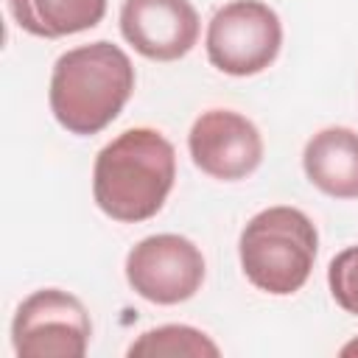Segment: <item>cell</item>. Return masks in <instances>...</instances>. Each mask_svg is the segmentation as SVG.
<instances>
[{
    "label": "cell",
    "mask_w": 358,
    "mask_h": 358,
    "mask_svg": "<svg viewBox=\"0 0 358 358\" xmlns=\"http://www.w3.org/2000/svg\"><path fill=\"white\" fill-rule=\"evenodd\" d=\"M176 182L173 143L148 126L126 129L109 140L92 165V199L120 224L154 218Z\"/></svg>",
    "instance_id": "obj_1"
},
{
    "label": "cell",
    "mask_w": 358,
    "mask_h": 358,
    "mask_svg": "<svg viewBox=\"0 0 358 358\" xmlns=\"http://www.w3.org/2000/svg\"><path fill=\"white\" fill-rule=\"evenodd\" d=\"M134 92L129 53L106 39L64 50L50 73L48 103L56 123L78 137L103 131Z\"/></svg>",
    "instance_id": "obj_2"
},
{
    "label": "cell",
    "mask_w": 358,
    "mask_h": 358,
    "mask_svg": "<svg viewBox=\"0 0 358 358\" xmlns=\"http://www.w3.org/2000/svg\"><path fill=\"white\" fill-rule=\"evenodd\" d=\"M319 232L308 213L274 204L255 213L238 238V257L243 277L263 294H296L316 263Z\"/></svg>",
    "instance_id": "obj_3"
},
{
    "label": "cell",
    "mask_w": 358,
    "mask_h": 358,
    "mask_svg": "<svg viewBox=\"0 0 358 358\" xmlns=\"http://www.w3.org/2000/svg\"><path fill=\"white\" fill-rule=\"evenodd\" d=\"M282 48L280 14L263 0H229L207 22L204 50L215 70L246 78L274 64Z\"/></svg>",
    "instance_id": "obj_4"
},
{
    "label": "cell",
    "mask_w": 358,
    "mask_h": 358,
    "mask_svg": "<svg viewBox=\"0 0 358 358\" xmlns=\"http://www.w3.org/2000/svg\"><path fill=\"white\" fill-rule=\"evenodd\" d=\"M92 338L87 305L62 288L28 294L11 319V347L17 358H84Z\"/></svg>",
    "instance_id": "obj_5"
},
{
    "label": "cell",
    "mask_w": 358,
    "mask_h": 358,
    "mask_svg": "<svg viewBox=\"0 0 358 358\" xmlns=\"http://www.w3.org/2000/svg\"><path fill=\"white\" fill-rule=\"evenodd\" d=\"M126 282L137 296L154 305H179L196 296L207 263L201 249L176 232H159L137 241L123 263Z\"/></svg>",
    "instance_id": "obj_6"
},
{
    "label": "cell",
    "mask_w": 358,
    "mask_h": 358,
    "mask_svg": "<svg viewBox=\"0 0 358 358\" xmlns=\"http://www.w3.org/2000/svg\"><path fill=\"white\" fill-rule=\"evenodd\" d=\"M187 151L201 173L218 182H238L260 168L266 145L260 129L246 115L235 109H207L187 131Z\"/></svg>",
    "instance_id": "obj_7"
},
{
    "label": "cell",
    "mask_w": 358,
    "mask_h": 358,
    "mask_svg": "<svg viewBox=\"0 0 358 358\" xmlns=\"http://www.w3.org/2000/svg\"><path fill=\"white\" fill-rule=\"evenodd\" d=\"M123 39L151 62H176L199 42L201 20L190 0H123Z\"/></svg>",
    "instance_id": "obj_8"
},
{
    "label": "cell",
    "mask_w": 358,
    "mask_h": 358,
    "mask_svg": "<svg viewBox=\"0 0 358 358\" xmlns=\"http://www.w3.org/2000/svg\"><path fill=\"white\" fill-rule=\"evenodd\" d=\"M302 171L330 199H358V131L327 126L302 148Z\"/></svg>",
    "instance_id": "obj_9"
},
{
    "label": "cell",
    "mask_w": 358,
    "mask_h": 358,
    "mask_svg": "<svg viewBox=\"0 0 358 358\" xmlns=\"http://www.w3.org/2000/svg\"><path fill=\"white\" fill-rule=\"evenodd\" d=\"M109 0H8L14 22L39 39H62L95 28Z\"/></svg>",
    "instance_id": "obj_10"
},
{
    "label": "cell",
    "mask_w": 358,
    "mask_h": 358,
    "mask_svg": "<svg viewBox=\"0 0 358 358\" xmlns=\"http://www.w3.org/2000/svg\"><path fill=\"white\" fill-rule=\"evenodd\" d=\"M126 355H151V358H218L221 347L199 327L190 324H159L140 333Z\"/></svg>",
    "instance_id": "obj_11"
},
{
    "label": "cell",
    "mask_w": 358,
    "mask_h": 358,
    "mask_svg": "<svg viewBox=\"0 0 358 358\" xmlns=\"http://www.w3.org/2000/svg\"><path fill=\"white\" fill-rule=\"evenodd\" d=\"M327 285L336 305L358 316V243L341 249L327 266Z\"/></svg>",
    "instance_id": "obj_12"
},
{
    "label": "cell",
    "mask_w": 358,
    "mask_h": 358,
    "mask_svg": "<svg viewBox=\"0 0 358 358\" xmlns=\"http://www.w3.org/2000/svg\"><path fill=\"white\" fill-rule=\"evenodd\" d=\"M338 355H344V358H358V336H355V338H350V341L338 350Z\"/></svg>",
    "instance_id": "obj_13"
}]
</instances>
